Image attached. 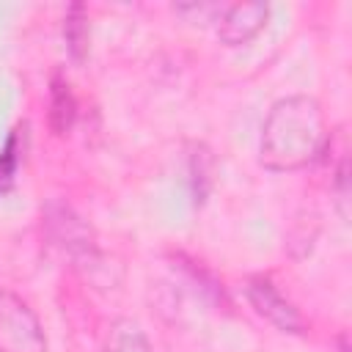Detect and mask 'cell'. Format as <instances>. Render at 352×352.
Wrapping results in <instances>:
<instances>
[{
	"instance_id": "ba28073f",
	"label": "cell",
	"mask_w": 352,
	"mask_h": 352,
	"mask_svg": "<svg viewBox=\"0 0 352 352\" xmlns=\"http://www.w3.org/2000/svg\"><path fill=\"white\" fill-rule=\"evenodd\" d=\"M107 352H151V344L132 319H118L110 330Z\"/></svg>"
},
{
	"instance_id": "7a4b0ae2",
	"label": "cell",
	"mask_w": 352,
	"mask_h": 352,
	"mask_svg": "<svg viewBox=\"0 0 352 352\" xmlns=\"http://www.w3.org/2000/svg\"><path fill=\"white\" fill-rule=\"evenodd\" d=\"M0 352H50L38 316L8 289H0Z\"/></svg>"
},
{
	"instance_id": "9c48e42d",
	"label": "cell",
	"mask_w": 352,
	"mask_h": 352,
	"mask_svg": "<svg viewBox=\"0 0 352 352\" xmlns=\"http://www.w3.org/2000/svg\"><path fill=\"white\" fill-rule=\"evenodd\" d=\"M190 173H192V192H195V201H204L206 190H209V182H212V157H209V148L206 146H195V154L190 157Z\"/></svg>"
},
{
	"instance_id": "8992f818",
	"label": "cell",
	"mask_w": 352,
	"mask_h": 352,
	"mask_svg": "<svg viewBox=\"0 0 352 352\" xmlns=\"http://www.w3.org/2000/svg\"><path fill=\"white\" fill-rule=\"evenodd\" d=\"M74 116H77V102H74L72 85L60 74H55L52 85H50V126H52V132L66 135L74 124Z\"/></svg>"
},
{
	"instance_id": "277c9868",
	"label": "cell",
	"mask_w": 352,
	"mask_h": 352,
	"mask_svg": "<svg viewBox=\"0 0 352 352\" xmlns=\"http://www.w3.org/2000/svg\"><path fill=\"white\" fill-rule=\"evenodd\" d=\"M245 294H248V302L253 305V311L258 316H264L272 327H278L283 333H305L308 324H305L302 314L294 308L292 300H286L280 294V289L270 278H264V275L248 278Z\"/></svg>"
},
{
	"instance_id": "52a82bcc",
	"label": "cell",
	"mask_w": 352,
	"mask_h": 352,
	"mask_svg": "<svg viewBox=\"0 0 352 352\" xmlns=\"http://www.w3.org/2000/svg\"><path fill=\"white\" fill-rule=\"evenodd\" d=\"M63 38H66L69 55L77 63L85 60V55H88V11H85V6L74 3L66 11V16H63Z\"/></svg>"
},
{
	"instance_id": "6da1fadb",
	"label": "cell",
	"mask_w": 352,
	"mask_h": 352,
	"mask_svg": "<svg viewBox=\"0 0 352 352\" xmlns=\"http://www.w3.org/2000/svg\"><path fill=\"white\" fill-rule=\"evenodd\" d=\"M330 143L322 104L314 96L278 99L261 126L258 162L275 173L302 170L316 162Z\"/></svg>"
},
{
	"instance_id": "30bf717a",
	"label": "cell",
	"mask_w": 352,
	"mask_h": 352,
	"mask_svg": "<svg viewBox=\"0 0 352 352\" xmlns=\"http://www.w3.org/2000/svg\"><path fill=\"white\" fill-rule=\"evenodd\" d=\"M19 154H22V143H19V129H14L6 140V148L0 151V192L14 182L16 165H19Z\"/></svg>"
},
{
	"instance_id": "5b68a950",
	"label": "cell",
	"mask_w": 352,
	"mask_h": 352,
	"mask_svg": "<svg viewBox=\"0 0 352 352\" xmlns=\"http://www.w3.org/2000/svg\"><path fill=\"white\" fill-rule=\"evenodd\" d=\"M270 19V6L267 3H234L226 6L220 19H217V36L228 47L248 44Z\"/></svg>"
},
{
	"instance_id": "3957f363",
	"label": "cell",
	"mask_w": 352,
	"mask_h": 352,
	"mask_svg": "<svg viewBox=\"0 0 352 352\" xmlns=\"http://www.w3.org/2000/svg\"><path fill=\"white\" fill-rule=\"evenodd\" d=\"M47 226H50V236L55 239V245H60L77 267H99L102 253L96 250V242H94V234L91 228L69 209V206H50L47 209Z\"/></svg>"
}]
</instances>
